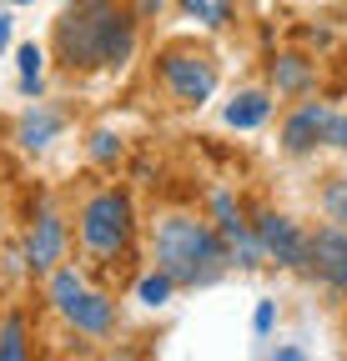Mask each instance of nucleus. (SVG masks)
<instances>
[{
    "label": "nucleus",
    "mask_w": 347,
    "mask_h": 361,
    "mask_svg": "<svg viewBox=\"0 0 347 361\" xmlns=\"http://www.w3.org/2000/svg\"><path fill=\"white\" fill-rule=\"evenodd\" d=\"M46 281V306L61 316V326L81 341H116L121 336V301L106 286H91V271L81 261H61Z\"/></svg>",
    "instance_id": "4"
},
{
    "label": "nucleus",
    "mask_w": 347,
    "mask_h": 361,
    "mask_svg": "<svg viewBox=\"0 0 347 361\" xmlns=\"http://www.w3.org/2000/svg\"><path fill=\"white\" fill-rule=\"evenodd\" d=\"M177 11L187 20H196L201 30H227L237 16V0H177Z\"/></svg>",
    "instance_id": "17"
},
{
    "label": "nucleus",
    "mask_w": 347,
    "mask_h": 361,
    "mask_svg": "<svg viewBox=\"0 0 347 361\" xmlns=\"http://www.w3.org/2000/svg\"><path fill=\"white\" fill-rule=\"evenodd\" d=\"M71 241H76L71 216L61 206H51V201H40L35 216H30V226H25V246H20L30 276H51L61 261H71Z\"/></svg>",
    "instance_id": "8"
},
{
    "label": "nucleus",
    "mask_w": 347,
    "mask_h": 361,
    "mask_svg": "<svg viewBox=\"0 0 347 361\" xmlns=\"http://www.w3.org/2000/svg\"><path fill=\"white\" fill-rule=\"evenodd\" d=\"M101 361H146V351H141V346H131V341H116Z\"/></svg>",
    "instance_id": "23"
},
{
    "label": "nucleus",
    "mask_w": 347,
    "mask_h": 361,
    "mask_svg": "<svg viewBox=\"0 0 347 361\" xmlns=\"http://www.w3.org/2000/svg\"><path fill=\"white\" fill-rule=\"evenodd\" d=\"M272 361H312V356L302 351V346H292V341H282V346L272 351Z\"/></svg>",
    "instance_id": "25"
},
{
    "label": "nucleus",
    "mask_w": 347,
    "mask_h": 361,
    "mask_svg": "<svg viewBox=\"0 0 347 361\" xmlns=\"http://www.w3.org/2000/svg\"><path fill=\"white\" fill-rule=\"evenodd\" d=\"M171 296H177V281L166 276V271H141L136 276V301L146 306V311H161V306H171Z\"/></svg>",
    "instance_id": "18"
},
{
    "label": "nucleus",
    "mask_w": 347,
    "mask_h": 361,
    "mask_svg": "<svg viewBox=\"0 0 347 361\" xmlns=\"http://www.w3.org/2000/svg\"><path fill=\"white\" fill-rule=\"evenodd\" d=\"M272 326H277V301H257V311H252V331L257 336H272Z\"/></svg>",
    "instance_id": "20"
},
{
    "label": "nucleus",
    "mask_w": 347,
    "mask_h": 361,
    "mask_svg": "<svg viewBox=\"0 0 347 361\" xmlns=\"http://www.w3.org/2000/svg\"><path fill=\"white\" fill-rule=\"evenodd\" d=\"M0 276H6V271H0Z\"/></svg>",
    "instance_id": "28"
},
{
    "label": "nucleus",
    "mask_w": 347,
    "mask_h": 361,
    "mask_svg": "<svg viewBox=\"0 0 347 361\" xmlns=\"http://www.w3.org/2000/svg\"><path fill=\"white\" fill-rule=\"evenodd\" d=\"M151 80L171 111H201L222 85V61L206 40H166L151 61Z\"/></svg>",
    "instance_id": "5"
},
{
    "label": "nucleus",
    "mask_w": 347,
    "mask_h": 361,
    "mask_svg": "<svg viewBox=\"0 0 347 361\" xmlns=\"http://www.w3.org/2000/svg\"><path fill=\"white\" fill-rule=\"evenodd\" d=\"M46 51L66 75H121L141 51V20L131 0H66Z\"/></svg>",
    "instance_id": "1"
},
{
    "label": "nucleus",
    "mask_w": 347,
    "mask_h": 361,
    "mask_svg": "<svg viewBox=\"0 0 347 361\" xmlns=\"http://www.w3.org/2000/svg\"><path fill=\"white\" fill-rule=\"evenodd\" d=\"M166 6H177V0H131V11H136V20L146 25V20H161V11Z\"/></svg>",
    "instance_id": "21"
},
{
    "label": "nucleus",
    "mask_w": 347,
    "mask_h": 361,
    "mask_svg": "<svg viewBox=\"0 0 347 361\" xmlns=\"http://www.w3.org/2000/svg\"><path fill=\"white\" fill-rule=\"evenodd\" d=\"M312 80H317V71H312V61L302 56V51H282V56H272V66H267V90H272L277 101L312 96Z\"/></svg>",
    "instance_id": "12"
},
{
    "label": "nucleus",
    "mask_w": 347,
    "mask_h": 361,
    "mask_svg": "<svg viewBox=\"0 0 347 361\" xmlns=\"http://www.w3.org/2000/svg\"><path fill=\"white\" fill-rule=\"evenodd\" d=\"M46 61H51V51H46V45H35V40H20V45H16V66H20V96H25V101H40V90H46Z\"/></svg>",
    "instance_id": "15"
},
{
    "label": "nucleus",
    "mask_w": 347,
    "mask_h": 361,
    "mask_svg": "<svg viewBox=\"0 0 347 361\" xmlns=\"http://www.w3.org/2000/svg\"><path fill=\"white\" fill-rule=\"evenodd\" d=\"M146 251H151V266L177 281V291H206L232 271V251L222 231L211 226L206 211H192V206L156 211L146 231Z\"/></svg>",
    "instance_id": "2"
},
{
    "label": "nucleus",
    "mask_w": 347,
    "mask_h": 361,
    "mask_svg": "<svg viewBox=\"0 0 347 361\" xmlns=\"http://www.w3.org/2000/svg\"><path fill=\"white\" fill-rule=\"evenodd\" d=\"M6 6H11V11H16V6H35V0H6Z\"/></svg>",
    "instance_id": "26"
},
{
    "label": "nucleus",
    "mask_w": 347,
    "mask_h": 361,
    "mask_svg": "<svg viewBox=\"0 0 347 361\" xmlns=\"http://www.w3.org/2000/svg\"><path fill=\"white\" fill-rule=\"evenodd\" d=\"M71 130V111L66 106H56V101H30L20 116H16V126H11V141L25 151V156H46V151H56V141Z\"/></svg>",
    "instance_id": "11"
},
{
    "label": "nucleus",
    "mask_w": 347,
    "mask_h": 361,
    "mask_svg": "<svg viewBox=\"0 0 347 361\" xmlns=\"http://www.w3.org/2000/svg\"><path fill=\"white\" fill-rule=\"evenodd\" d=\"M71 231H76V246H81L86 266H121L136 251V231H141L131 191L116 186V180H101V186L81 191Z\"/></svg>",
    "instance_id": "3"
},
{
    "label": "nucleus",
    "mask_w": 347,
    "mask_h": 361,
    "mask_svg": "<svg viewBox=\"0 0 347 361\" xmlns=\"http://www.w3.org/2000/svg\"><path fill=\"white\" fill-rule=\"evenodd\" d=\"M126 156V146H121V135L116 130H91V135H86V161H91V166H101V171H116V161Z\"/></svg>",
    "instance_id": "19"
},
{
    "label": "nucleus",
    "mask_w": 347,
    "mask_h": 361,
    "mask_svg": "<svg viewBox=\"0 0 347 361\" xmlns=\"http://www.w3.org/2000/svg\"><path fill=\"white\" fill-rule=\"evenodd\" d=\"M332 121H337V111H332L327 101H317V96L292 101V106L282 111V121H277V151L292 156V161H307V156L327 151Z\"/></svg>",
    "instance_id": "7"
},
{
    "label": "nucleus",
    "mask_w": 347,
    "mask_h": 361,
    "mask_svg": "<svg viewBox=\"0 0 347 361\" xmlns=\"http://www.w3.org/2000/svg\"><path fill=\"white\" fill-rule=\"evenodd\" d=\"M0 361H35V326L25 306L0 311Z\"/></svg>",
    "instance_id": "14"
},
{
    "label": "nucleus",
    "mask_w": 347,
    "mask_h": 361,
    "mask_svg": "<svg viewBox=\"0 0 347 361\" xmlns=\"http://www.w3.org/2000/svg\"><path fill=\"white\" fill-rule=\"evenodd\" d=\"M307 281H317L332 301H347V231L332 221L307 226Z\"/></svg>",
    "instance_id": "10"
},
{
    "label": "nucleus",
    "mask_w": 347,
    "mask_h": 361,
    "mask_svg": "<svg viewBox=\"0 0 347 361\" xmlns=\"http://www.w3.org/2000/svg\"><path fill=\"white\" fill-rule=\"evenodd\" d=\"M277 111V96L267 85H247V90H232V101L222 106V126L227 130H262Z\"/></svg>",
    "instance_id": "13"
},
{
    "label": "nucleus",
    "mask_w": 347,
    "mask_h": 361,
    "mask_svg": "<svg viewBox=\"0 0 347 361\" xmlns=\"http://www.w3.org/2000/svg\"><path fill=\"white\" fill-rule=\"evenodd\" d=\"M312 201H317L322 221H332V226H342V231H347V171H327V176L317 180Z\"/></svg>",
    "instance_id": "16"
},
{
    "label": "nucleus",
    "mask_w": 347,
    "mask_h": 361,
    "mask_svg": "<svg viewBox=\"0 0 347 361\" xmlns=\"http://www.w3.org/2000/svg\"><path fill=\"white\" fill-rule=\"evenodd\" d=\"M327 151H342V156H347V111H337V121H332V141H327Z\"/></svg>",
    "instance_id": "24"
},
{
    "label": "nucleus",
    "mask_w": 347,
    "mask_h": 361,
    "mask_svg": "<svg viewBox=\"0 0 347 361\" xmlns=\"http://www.w3.org/2000/svg\"><path fill=\"white\" fill-rule=\"evenodd\" d=\"M342 361H347V336H342Z\"/></svg>",
    "instance_id": "27"
},
{
    "label": "nucleus",
    "mask_w": 347,
    "mask_h": 361,
    "mask_svg": "<svg viewBox=\"0 0 347 361\" xmlns=\"http://www.w3.org/2000/svg\"><path fill=\"white\" fill-rule=\"evenodd\" d=\"M16 45V11L11 6H0V56H6Z\"/></svg>",
    "instance_id": "22"
},
{
    "label": "nucleus",
    "mask_w": 347,
    "mask_h": 361,
    "mask_svg": "<svg viewBox=\"0 0 347 361\" xmlns=\"http://www.w3.org/2000/svg\"><path fill=\"white\" fill-rule=\"evenodd\" d=\"M252 231H257V246H262V261H272L277 271H292V276L307 271V226L292 211H277L267 201L252 206Z\"/></svg>",
    "instance_id": "6"
},
{
    "label": "nucleus",
    "mask_w": 347,
    "mask_h": 361,
    "mask_svg": "<svg viewBox=\"0 0 347 361\" xmlns=\"http://www.w3.org/2000/svg\"><path fill=\"white\" fill-rule=\"evenodd\" d=\"M206 216H211L216 231H222V241L232 251V266H242V271L267 266L262 246H257V231H252V206H242V196H232L227 186H216L211 201H206Z\"/></svg>",
    "instance_id": "9"
}]
</instances>
